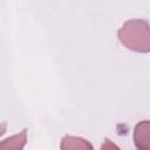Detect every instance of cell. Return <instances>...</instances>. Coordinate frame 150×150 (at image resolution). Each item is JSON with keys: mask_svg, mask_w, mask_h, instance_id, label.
Here are the masks:
<instances>
[{"mask_svg": "<svg viewBox=\"0 0 150 150\" xmlns=\"http://www.w3.org/2000/svg\"><path fill=\"white\" fill-rule=\"evenodd\" d=\"M150 122H138L134 129V142L137 150H150Z\"/></svg>", "mask_w": 150, "mask_h": 150, "instance_id": "7a4b0ae2", "label": "cell"}, {"mask_svg": "<svg viewBox=\"0 0 150 150\" xmlns=\"http://www.w3.org/2000/svg\"><path fill=\"white\" fill-rule=\"evenodd\" d=\"M60 149L61 150H93V145L86 138L67 135L61 138Z\"/></svg>", "mask_w": 150, "mask_h": 150, "instance_id": "3957f363", "label": "cell"}, {"mask_svg": "<svg viewBox=\"0 0 150 150\" xmlns=\"http://www.w3.org/2000/svg\"><path fill=\"white\" fill-rule=\"evenodd\" d=\"M27 142V130L23 129L19 134H15L0 142V150H22Z\"/></svg>", "mask_w": 150, "mask_h": 150, "instance_id": "277c9868", "label": "cell"}, {"mask_svg": "<svg viewBox=\"0 0 150 150\" xmlns=\"http://www.w3.org/2000/svg\"><path fill=\"white\" fill-rule=\"evenodd\" d=\"M100 150H121V149H120L118 145H116L114 142H111L110 139L105 138V139L103 141V143L101 144Z\"/></svg>", "mask_w": 150, "mask_h": 150, "instance_id": "5b68a950", "label": "cell"}, {"mask_svg": "<svg viewBox=\"0 0 150 150\" xmlns=\"http://www.w3.org/2000/svg\"><path fill=\"white\" fill-rule=\"evenodd\" d=\"M117 38L120 42L130 50L137 53H149L150 50L149 23L145 20L132 19L125 21L118 29Z\"/></svg>", "mask_w": 150, "mask_h": 150, "instance_id": "6da1fadb", "label": "cell"}, {"mask_svg": "<svg viewBox=\"0 0 150 150\" xmlns=\"http://www.w3.org/2000/svg\"><path fill=\"white\" fill-rule=\"evenodd\" d=\"M6 129H7V123H0V136L4 135L6 132Z\"/></svg>", "mask_w": 150, "mask_h": 150, "instance_id": "8992f818", "label": "cell"}]
</instances>
